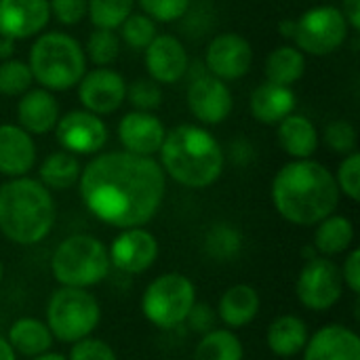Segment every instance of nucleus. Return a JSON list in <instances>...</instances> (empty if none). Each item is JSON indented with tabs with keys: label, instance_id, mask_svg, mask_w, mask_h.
Listing matches in <instances>:
<instances>
[{
	"label": "nucleus",
	"instance_id": "a19ab883",
	"mask_svg": "<svg viewBox=\"0 0 360 360\" xmlns=\"http://www.w3.org/2000/svg\"><path fill=\"white\" fill-rule=\"evenodd\" d=\"M49 11L61 25H78L86 17V0H49Z\"/></svg>",
	"mask_w": 360,
	"mask_h": 360
},
{
	"label": "nucleus",
	"instance_id": "393cba45",
	"mask_svg": "<svg viewBox=\"0 0 360 360\" xmlns=\"http://www.w3.org/2000/svg\"><path fill=\"white\" fill-rule=\"evenodd\" d=\"M308 325L295 314H283L272 321L266 333V344L272 354L281 359H291L300 354L308 344Z\"/></svg>",
	"mask_w": 360,
	"mask_h": 360
},
{
	"label": "nucleus",
	"instance_id": "4c0bfd02",
	"mask_svg": "<svg viewBox=\"0 0 360 360\" xmlns=\"http://www.w3.org/2000/svg\"><path fill=\"white\" fill-rule=\"evenodd\" d=\"M143 15L156 23H173L190 11L192 0H135Z\"/></svg>",
	"mask_w": 360,
	"mask_h": 360
},
{
	"label": "nucleus",
	"instance_id": "79ce46f5",
	"mask_svg": "<svg viewBox=\"0 0 360 360\" xmlns=\"http://www.w3.org/2000/svg\"><path fill=\"white\" fill-rule=\"evenodd\" d=\"M186 321L190 323V327L194 331H198V333L205 335V333H209V331L215 329V325H217V312L211 306H207V304H194V308L190 310V314H188Z\"/></svg>",
	"mask_w": 360,
	"mask_h": 360
},
{
	"label": "nucleus",
	"instance_id": "f8f14e48",
	"mask_svg": "<svg viewBox=\"0 0 360 360\" xmlns=\"http://www.w3.org/2000/svg\"><path fill=\"white\" fill-rule=\"evenodd\" d=\"M251 65H253V49L245 36L236 32H224L209 42L205 55V68L211 76L224 82L238 80L249 74Z\"/></svg>",
	"mask_w": 360,
	"mask_h": 360
},
{
	"label": "nucleus",
	"instance_id": "4be33fe9",
	"mask_svg": "<svg viewBox=\"0 0 360 360\" xmlns=\"http://www.w3.org/2000/svg\"><path fill=\"white\" fill-rule=\"evenodd\" d=\"M297 97L291 86L264 82L253 89L249 97V110L262 124H278L295 112Z\"/></svg>",
	"mask_w": 360,
	"mask_h": 360
},
{
	"label": "nucleus",
	"instance_id": "c756f323",
	"mask_svg": "<svg viewBox=\"0 0 360 360\" xmlns=\"http://www.w3.org/2000/svg\"><path fill=\"white\" fill-rule=\"evenodd\" d=\"M245 350L232 329H213L202 335L194 350V360H243Z\"/></svg>",
	"mask_w": 360,
	"mask_h": 360
},
{
	"label": "nucleus",
	"instance_id": "49530a36",
	"mask_svg": "<svg viewBox=\"0 0 360 360\" xmlns=\"http://www.w3.org/2000/svg\"><path fill=\"white\" fill-rule=\"evenodd\" d=\"M0 360H17V354H15L13 346L2 335H0Z\"/></svg>",
	"mask_w": 360,
	"mask_h": 360
},
{
	"label": "nucleus",
	"instance_id": "aec40b11",
	"mask_svg": "<svg viewBox=\"0 0 360 360\" xmlns=\"http://www.w3.org/2000/svg\"><path fill=\"white\" fill-rule=\"evenodd\" d=\"M36 165V143L19 124H0V175L25 177Z\"/></svg>",
	"mask_w": 360,
	"mask_h": 360
},
{
	"label": "nucleus",
	"instance_id": "6e6552de",
	"mask_svg": "<svg viewBox=\"0 0 360 360\" xmlns=\"http://www.w3.org/2000/svg\"><path fill=\"white\" fill-rule=\"evenodd\" d=\"M194 304L196 287L179 272L160 274L146 287L141 297L143 316L160 329H171L186 323Z\"/></svg>",
	"mask_w": 360,
	"mask_h": 360
},
{
	"label": "nucleus",
	"instance_id": "58836bf2",
	"mask_svg": "<svg viewBox=\"0 0 360 360\" xmlns=\"http://www.w3.org/2000/svg\"><path fill=\"white\" fill-rule=\"evenodd\" d=\"M335 184L340 188V194L348 196L350 200H359L360 198V154L352 152L348 156H344V160L338 167V173L333 175Z\"/></svg>",
	"mask_w": 360,
	"mask_h": 360
},
{
	"label": "nucleus",
	"instance_id": "09e8293b",
	"mask_svg": "<svg viewBox=\"0 0 360 360\" xmlns=\"http://www.w3.org/2000/svg\"><path fill=\"white\" fill-rule=\"evenodd\" d=\"M34 360H68L63 354H55V352H46V354H40Z\"/></svg>",
	"mask_w": 360,
	"mask_h": 360
},
{
	"label": "nucleus",
	"instance_id": "8fccbe9b",
	"mask_svg": "<svg viewBox=\"0 0 360 360\" xmlns=\"http://www.w3.org/2000/svg\"><path fill=\"white\" fill-rule=\"evenodd\" d=\"M0 283H2V262H0Z\"/></svg>",
	"mask_w": 360,
	"mask_h": 360
},
{
	"label": "nucleus",
	"instance_id": "20e7f679",
	"mask_svg": "<svg viewBox=\"0 0 360 360\" xmlns=\"http://www.w3.org/2000/svg\"><path fill=\"white\" fill-rule=\"evenodd\" d=\"M55 200L38 179L15 177L0 186V232L17 245H36L55 226Z\"/></svg>",
	"mask_w": 360,
	"mask_h": 360
},
{
	"label": "nucleus",
	"instance_id": "5701e85b",
	"mask_svg": "<svg viewBox=\"0 0 360 360\" xmlns=\"http://www.w3.org/2000/svg\"><path fill=\"white\" fill-rule=\"evenodd\" d=\"M259 293L251 285H234L230 287L217 304V321H221L230 329H243L251 325L259 314Z\"/></svg>",
	"mask_w": 360,
	"mask_h": 360
},
{
	"label": "nucleus",
	"instance_id": "39448f33",
	"mask_svg": "<svg viewBox=\"0 0 360 360\" xmlns=\"http://www.w3.org/2000/svg\"><path fill=\"white\" fill-rule=\"evenodd\" d=\"M34 82L51 93L74 89L86 72L82 44L65 32H44L36 38L27 59Z\"/></svg>",
	"mask_w": 360,
	"mask_h": 360
},
{
	"label": "nucleus",
	"instance_id": "f03ea898",
	"mask_svg": "<svg viewBox=\"0 0 360 360\" xmlns=\"http://www.w3.org/2000/svg\"><path fill=\"white\" fill-rule=\"evenodd\" d=\"M272 202L293 226H316L335 213L340 188L333 173L316 160H291L272 181Z\"/></svg>",
	"mask_w": 360,
	"mask_h": 360
},
{
	"label": "nucleus",
	"instance_id": "c9c22d12",
	"mask_svg": "<svg viewBox=\"0 0 360 360\" xmlns=\"http://www.w3.org/2000/svg\"><path fill=\"white\" fill-rule=\"evenodd\" d=\"M323 141L331 152L348 156V154L356 152L359 135H356V129H354L352 122H348V120H331L323 131Z\"/></svg>",
	"mask_w": 360,
	"mask_h": 360
},
{
	"label": "nucleus",
	"instance_id": "dca6fc26",
	"mask_svg": "<svg viewBox=\"0 0 360 360\" xmlns=\"http://www.w3.org/2000/svg\"><path fill=\"white\" fill-rule=\"evenodd\" d=\"M143 61L150 78L156 84H175L186 76L190 55L179 38L171 34H158L143 51Z\"/></svg>",
	"mask_w": 360,
	"mask_h": 360
},
{
	"label": "nucleus",
	"instance_id": "f3484780",
	"mask_svg": "<svg viewBox=\"0 0 360 360\" xmlns=\"http://www.w3.org/2000/svg\"><path fill=\"white\" fill-rule=\"evenodd\" d=\"M167 129L158 116L152 112H127L118 122V139L124 152L135 156H148L160 152Z\"/></svg>",
	"mask_w": 360,
	"mask_h": 360
},
{
	"label": "nucleus",
	"instance_id": "2f4dec72",
	"mask_svg": "<svg viewBox=\"0 0 360 360\" xmlns=\"http://www.w3.org/2000/svg\"><path fill=\"white\" fill-rule=\"evenodd\" d=\"M205 251L215 262H232L243 251V236L236 228L228 224H217L207 232Z\"/></svg>",
	"mask_w": 360,
	"mask_h": 360
},
{
	"label": "nucleus",
	"instance_id": "de8ad7c7",
	"mask_svg": "<svg viewBox=\"0 0 360 360\" xmlns=\"http://www.w3.org/2000/svg\"><path fill=\"white\" fill-rule=\"evenodd\" d=\"M293 32H295V21L293 19H285L281 21V34L289 40H293Z\"/></svg>",
	"mask_w": 360,
	"mask_h": 360
},
{
	"label": "nucleus",
	"instance_id": "473e14b6",
	"mask_svg": "<svg viewBox=\"0 0 360 360\" xmlns=\"http://www.w3.org/2000/svg\"><path fill=\"white\" fill-rule=\"evenodd\" d=\"M135 0H86V17L95 27L118 30L133 13Z\"/></svg>",
	"mask_w": 360,
	"mask_h": 360
},
{
	"label": "nucleus",
	"instance_id": "0eeeda50",
	"mask_svg": "<svg viewBox=\"0 0 360 360\" xmlns=\"http://www.w3.org/2000/svg\"><path fill=\"white\" fill-rule=\"evenodd\" d=\"M101 321V308L93 293L86 289L61 287L46 306V327L53 340L63 344H76L97 329Z\"/></svg>",
	"mask_w": 360,
	"mask_h": 360
},
{
	"label": "nucleus",
	"instance_id": "a211bd4d",
	"mask_svg": "<svg viewBox=\"0 0 360 360\" xmlns=\"http://www.w3.org/2000/svg\"><path fill=\"white\" fill-rule=\"evenodd\" d=\"M49 19V0H0V36L15 42L38 36Z\"/></svg>",
	"mask_w": 360,
	"mask_h": 360
},
{
	"label": "nucleus",
	"instance_id": "e433bc0d",
	"mask_svg": "<svg viewBox=\"0 0 360 360\" xmlns=\"http://www.w3.org/2000/svg\"><path fill=\"white\" fill-rule=\"evenodd\" d=\"M127 101L137 112H154L162 105V91L152 78H137L127 86Z\"/></svg>",
	"mask_w": 360,
	"mask_h": 360
},
{
	"label": "nucleus",
	"instance_id": "a18cd8bd",
	"mask_svg": "<svg viewBox=\"0 0 360 360\" xmlns=\"http://www.w3.org/2000/svg\"><path fill=\"white\" fill-rule=\"evenodd\" d=\"M13 53H15V40L0 36V61L13 59Z\"/></svg>",
	"mask_w": 360,
	"mask_h": 360
},
{
	"label": "nucleus",
	"instance_id": "423d86ee",
	"mask_svg": "<svg viewBox=\"0 0 360 360\" xmlns=\"http://www.w3.org/2000/svg\"><path fill=\"white\" fill-rule=\"evenodd\" d=\"M108 247L91 234L65 238L53 253L51 272L61 287L89 289L99 285L110 272Z\"/></svg>",
	"mask_w": 360,
	"mask_h": 360
},
{
	"label": "nucleus",
	"instance_id": "412c9836",
	"mask_svg": "<svg viewBox=\"0 0 360 360\" xmlns=\"http://www.w3.org/2000/svg\"><path fill=\"white\" fill-rule=\"evenodd\" d=\"M59 120V103L46 89H30L17 101V124L30 135H46L55 131Z\"/></svg>",
	"mask_w": 360,
	"mask_h": 360
},
{
	"label": "nucleus",
	"instance_id": "f257e3e1",
	"mask_svg": "<svg viewBox=\"0 0 360 360\" xmlns=\"http://www.w3.org/2000/svg\"><path fill=\"white\" fill-rule=\"evenodd\" d=\"M78 188L84 207L99 221L120 230L141 228L162 205L167 175L154 158L122 150L95 156L82 169Z\"/></svg>",
	"mask_w": 360,
	"mask_h": 360
},
{
	"label": "nucleus",
	"instance_id": "72a5a7b5",
	"mask_svg": "<svg viewBox=\"0 0 360 360\" xmlns=\"http://www.w3.org/2000/svg\"><path fill=\"white\" fill-rule=\"evenodd\" d=\"M118 38L133 51H146L148 44L158 36L156 32V21L150 19L148 15L139 13H131L118 27Z\"/></svg>",
	"mask_w": 360,
	"mask_h": 360
},
{
	"label": "nucleus",
	"instance_id": "bb28decb",
	"mask_svg": "<svg viewBox=\"0 0 360 360\" xmlns=\"http://www.w3.org/2000/svg\"><path fill=\"white\" fill-rule=\"evenodd\" d=\"M354 243V224L344 215H329L316 224L314 249L321 257H335L346 253Z\"/></svg>",
	"mask_w": 360,
	"mask_h": 360
},
{
	"label": "nucleus",
	"instance_id": "9b49d317",
	"mask_svg": "<svg viewBox=\"0 0 360 360\" xmlns=\"http://www.w3.org/2000/svg\"><path fill=\"white\" fill-rule=\"evenodd\" d=\"M55 137L65 152L74 156H89L97 154L108 143V127L101 116L86 110H72L65 116H59Z\"/></svg>",
	"mask_w": 360,
	"mask_h": 360
},
{
	"label": "nucleus",
	"instance_id": "c03bdc74",
	"mask_svg": "<svg viewBox=\"0 0 360 360\" xmlns=\"http://www.w3.org/2000/svg\"><path fill=\"white\" fill-rule=\"evenodd\" d=\"M342 15H344V19H346V23H348V27L350 30H354V32H359L360 30V0H344V4H342Z\"/></svg>",
	"mask_w": 360,
	"mask_h": 360
},
{
	"label": "nucleus",
	"instance_id": "6ab92c4d",
	"mask_svg": "<svg viewBox=\"0 0 360 360\" xmlns=\"http://www.w3.org/2000/svg\"><path fill=\"white\" fill-rule=\"evenodd\" d=\"M304 360H360V338L344 325H327L308 338Z\"/></svg>",
	"mask_w": 360,
	"mask_h": 360
},
{
	"label": "nucleus",
	"instance_id": "f704fd0d",
	"mask_svg": "<svg viewBox=\"0 0 360 360\" xmlns=\"http://www.w3.org/2000/svg\"><path fill=\"white\" fill-rule=\"evenodd\" d=\"M34 84V76L30 65L21 59H4L0 61V95L4 97H21Z\"/></svg>",
	"mask_w": 360,
	"mask_h": 360
},
{
	"label": "nucleus",
	"instance_id": "2eb2a0df",
	"mask_svg": "<svg viewBox=\"0 0 360 360\" xmlns=\"http://www.w3.org/2000/svg\"><path fill=\"white\" fill-rule=\"evenodd\" d=\"M108 255L110 264L120 272L141 274L154 266L158 257V240L146 228H127L114 238Z\"/></svg>",
	"mask_w": 360,
	"mask_h": 360
},
{
	"label": "nucleus",
	"instance_id": "b1692460",
	"mask_svg": "<svg viewBox=\"0 0 360 360\" xmlns=\"http://www.w3.org/2000/svg\"><path fill=\"white\" fill-rule=\"evenodd\" d=\"M276 137L285 154H289L295 160H306L314 156V152L319 150V141H321L314 122L300 114H291L283 122H278Z\"/></svg>",
	"mask_w": 360,
	"mask_h": 360
},
{
	"label": "nucleus",
	"instance_id": "ddd939ff",
	"mask_svg": "<svg viewBox=\"0 0 360 360\" xmlns=\"http://www.w3.org/2000/svg\"><path fill=\"white\" fill-rule=\"evenodd\" d=\"M234 108V97L230 86L211 76L209 72L190 78L188 84V110L200 124H221Z\"/></svg>",
	"mask_w": 360,
	"mask_h": 360
},
{
	"label": "nucleus",
	"instance_id": "4468645a",
	"mask_svg": "<svg viewBox=\"0 0 360 360\" xmlns=\"http://www.w3.org/2000/svg\"><path fill=\"white\" fill-rule=\"evenodd\" d=\"M76 86L82 110L95 116H108L116 112L127 99V82L112 68H95L84 72Z\"/></svg>",
	"mask_w": 360,
	"mask_h": 360
},
{
	"label": "nucleus",
	"instance_id": "37998d69",
	"mask_svg": "<svg viewBox=\"0 0 360 360\" xmlns=\"http://www.w3.org/2000/svg\"><path fill=\"white\" fill-rule=\"evenodd\" d=\"M342 272V281L344 285L354 293H360V251L359 249H352L346 259H344V268L340 270Z\"/></svg>",
	"mask_w": 360,
	"mask_h": 360
},
{
	"label": "nucleus",
	"instance_id": "c85d7f7f",
	"mask_svg": "<svg viewBox=\"0 0 360 360\" xmlns=\"http://www.w3.org/2000/svg\"><path fill=\"white\" fill-rule=\"evenodd\" d=\"M82 173V167L78 162V158L65 150L61 152H53L49 154L38 169L40 175V184L46 190H70L72 186L78 184Z\"/></svg>",
	"mask_w": 360,
	"mask_h": 360
},
{
	"label": "nucleus",
	"instance_id": "9d476101",
	"mask_svg": "<svg viewBox=\"0 0 360 360\" xmlns=\"http://www.w3.org/2000/svg\"><path fill=\"white\" fill-rule=\"evenodd\" d=\"M342 272L329 257L316 255L306 259L295 285L297 300L304 308L312 312H327L342 300Z\"/></svg>",
	"mask_w": 360,
	"mask_h": 360
},
{
	"label": "nucleus",
	"instance_id": "ea45409f",
	"mask_svg": "<svg viewBox=\"0 0 360 360\" xmlns=\"http://www.w3.org/2000/svg\"><path fill=\"white\" fill-rule=\"evenodd\" d=\"M68 360H116V354L110 344L97 338H84L76 342L70 350Z\"/></svg>",
	"mask_w": 360,
	"mask_h": 360
},
{
	"label": "nucleus",
	"instance_id": "7ed1b4c3",
	"mask_svg": "<svg viewBox=\"0 0 360 360\" xmlns=\"http://www.w3.org/2000/svg\"><path fill=\"white\" fill-rule=\"evenodd\" d=\"M158 154L165 175L194 190L215 184L226 165L219 141L198 124H179L167 131Z\"/></svg>",
	"mask_w": 360,
	"mask_h": 360
},
{
	"label": "nucleus",
	"instance_id": "a878e982",
	"mask_svg": "<svg viewBox=\"0 0 360 360\" xmlns=\"http://www.w3.org/2000/svg\"><path fill=\"white\" fill-rule=\"evenodd\" d=\"M6 340L13 346L15 354L27 356V359H36L40 354H46L53 346V335H51L46 323L32 319V316L17 319L11 325Z\"/></svg>",
	"mask_w": 360,
	"mask_h": 360
},
{
	"label": "nucleus",
	"instance_id": "cd10ccee",
	"mask_svg": "<svg viewBox=\"0 0 360 360\" xmlns=\"http://www.w3.org/2000/svg\"><path fill=\"white\" fill-rule=\"evenodd\" d=\"M264 72H266V82L293 86L306 72V55L293 44L276 46L268 55Z\"/></svg>",
	"mask_w": 360,
	"mask_h": 360
},
{
	"label": "nucleus",
	"instance_id": "7c9ffc66",
	"mask_svg": "<svg viewBox=\"0 0 360 360\" xmlns=\"http://www.w3.org/2000/svg\"><path fill=\"white\" fill-rule=\"evenodd\" d=\"M82 49H84L86 61H91L97 68H110L120 55V38H118L116 30L95 27L89 34L86 44Z\"/></svg>",
	"mask_w": 360,
	"mask_h": 360
},
{
	"label": "nucleus",
	"instance_id": "1a4fd4ad",
	"mask_svg": "<svg viewBox=\"0 0 360 360\" xmlns=\"http://www.w3.org/2000/svg\"><path fill=\"white\" fill-rule=\"evenodd\" d=\"M348 32L350 27L340 8L321 4L308 8L300 19H295L293 42L304 55L325 57L344 46Z\"/></svg>",
	"mask_w": 360,
	"mask_h": 360
}]
</instances>
